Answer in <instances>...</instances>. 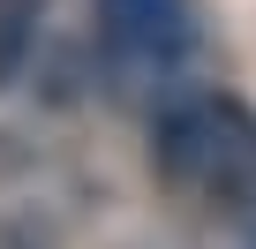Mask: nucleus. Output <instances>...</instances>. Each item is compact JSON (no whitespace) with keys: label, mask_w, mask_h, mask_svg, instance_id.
Segmentation results:
<instances>
[{"label":"nucleus","mask_w":256,"mask_h":249,"mask_svg":"<svg viewBox=\"0 0 256 249\" xmlns=\"http://www.w3.org/2000/svg\"><path fill=\"white\" fill-rule=\"evenodd\" d=\"M151 166L204 211H256V106L226 91H181L151 121Z\"/></svg>","instance_id":"f257e3e1"},{"label":"nucleus","mask_w":256,"mask_h":249,"mask_svg":"<svg viewBox=\"0 0 256 249\" xmlns=\"http://www.w3.org/2000/svg\"><path fill=\"white\" fill-rule=\"evenodd\" d=\"M98 38H106L113 61L166 76V68H181L196 53L204 23H196L188 0H98Z\"/></svg>","instance_id":"f03ea898"},{"label":"nucleus","mask_w":256,"mask_h":249,"mask_svg":"<svg viewBox=\"0 0 256 249\" xmlns=\"http://www.w3.org/2000/svg\"><path fill=\"white\" fill-rule=\"evenodd\" d=\"M38 16H46V0H0V91H8L38 46Z\"/></svg>","instance_id":"7ed1b4c3"}]
</instances>
